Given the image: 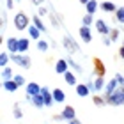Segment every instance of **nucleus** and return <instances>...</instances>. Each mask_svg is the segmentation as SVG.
Returning a JSON list of instances; mask_svg holds the SVG:
<instances>
[{
  "mask_svg": "<svg viewBox=\"0 0 124 124\" xmlns=\"http://www.w3.org/2000/svg\"><path fill=\"white\" fill-rule=\"evenodd\" d=\"M105 101L110 106H122L124 105V85H117L114 89V92L105 98Z\"/></svg>",
  "mask_w": 124,
  "mask_h": 124,
  "instance_id": "nucleus-1",
  "label": "nucleus"
},
{
  "mask_svg": "<svg viewBox=\"0 0 124 124\" xmlns=\"http://www.w3.org/2000/svg\"><path fill=\"white\" fill-rule=\"evenodd\" d=\"M9 59L14 62L16 66H20V67H23V69H30L32 67V60H30V57L29 55H18V53H11L9 55Z\"/></svg>",
  "mask_w": 124,
  "mask_h": 124,
  "instance_id": "nucleus-2",
  "label": "nucleus"
},
{
  "mask_svg": "<svg viewBox=\"0 0 124 124\" xmlns=\"http://www.w3.org/2000/svg\"><path fill=\"white\" fill-rule=\"evenodd\" d=\"M29 25H30V20H29V16H27L25 13H18L14 16L16 30H25V29H29Z\"/></svg>",
  "mask_w": 124,
  "mask_h": 124,
  "instance_id": "nucleus-3",
  "label": "nucleus"
},
{
  "mask_svg": "<svg viewBox=\"0 0 124 124\" xmlns=\"http://www.w3.org/2000/svg\"><path fill=\"white\" fill-rule=\"evenodd\" d=\"M92 66H94V73H96V76H105V75H106L105 62L101 60L99 57H92Z\"/></svg>",
  "mask_w": 124,
  "mask_h": 124,
  "instance_id": "nucleus-4",
  "label": "nucleus"
},
{
  "mask_svg": "<svg viewBox=\"0 0 124 124\" xmlns=\"http://www.w3.org/2000/svg\"><path fill=\"white\" fill-rule=\"evenodd\" d=\"M62 44H64V46H66V50H67V52H69V53H78V52H80V48H78V44H76L75 41H73V39H71L69 36H66L64 39H62Z\"/></svg>",
  "mask_w": 124,
  "mask_h": 124,
  "instance_id": "nucleus-5",
  "label": "nucleus"
},
{
  "mask_svg": "<svg viewBox=\"0 0 124 124\" xmlns=\"http://www.w3.org/2000/svg\"><path fill=\"white\" fill-rule=\"evenodd\" d=\"M60 115H62V121H71V119H75V117H76V110L73 108L71 105H66L64 110L60 112Z\"/></svg>",
  "mask_w": 124,
  "mask_h": 124,
  "instance_id": "nucleus-6",
  "label": "nucleus"
},
{
  "mask_svg": "<svg viewBox=\"0 0 124 124\" xmlns=\"http://www.w3.org/2000/svg\"><path fill=\"white\" fill-rule=\"evenodd\" d=\"M78 34H80V37H82V41H83V43H91V41H92V32H91V27L82 25V27H80V30H78Z\"/></svg>",
  "mask_w": 124,
  "mask_h": 124,
  "instance_id": "nucleus-7",
  "label": "nucleus"
},
{
  "mask_svg": "<svg viewBox=\"0 0 124 124\" xmlns=\"http://www.w3.org/2000/svg\"><path fill=\"white\" fill-rule=\"evenodd\" d=\"M27 99H29V101H30V105H34L36 108H43V106H44V101H43L41 92H39V94H34V96L27 94Z\"/></svg>",
  "mask_w": 124,
  "mask_h": 124,
  "instance_id": "nucleus-8",
  "label": "nucleus"
},
{
  "mask_svg": "<svg viewBox=\"0 0 124 124\" xmlns=\"http://www.w3.org/2000/svg\"><path fill=\"white\" fill-rule=\"evenodd\" d=\"M41 96H43L44 106H48V108H50V106H52V105L55 103V101H53V94L50 92V91H48L46 87H41Z\"/></svg>",
  "mask_w": 124,
  "mask_h": 124,
  "instance_id": "nucleus-9",
  "label": "nucleus"
},
{
  "mask_svg": "<svg viewBox=\"0 0 124 124\" xmlns=\"http://www.w3.org/2000/svg\"><path fill=\"white\" fill-rule=\"evenodd\" d=\"M94 25H96V30H98L101 36H108L110 34V27L105 23V20H96Z\"/></svg>",
  "mask_w": 124,
  "mask_h": 124,
  "instance_id": "nucleus-10",
  "label": "nucleus"
},
{
  "mask_svg": "<svg viewBox=\"0 0 124 124\" xmlns=\"http://www.w3.org/2000/svg\"><path fill=\"white\" fill-rule=\"evenodd\" d=\"M76 94L80 96V98H87V96L91 94V89H89L87 83H76Z\"/></svg>",
  "mask_w": 124,
  "mask_h": 124,
  "instance_id": "nucleus-11",
  "label": "nucleus"
},
{
  "mask_svg": "<svg viewBox=\"0 0 124 124\" xmlns=\"http://www.w3.org/2000/svg\"><path fill=\"white\" fill-rule=\"evenodd\" d=\"M2 87H4L7 92H16V91H18V83H16L13 78H11V80H4V82H2Z\"/></svg>",
  "mask_w": 124,
  "mask_h": 124,
  "instance_id": "nucleus-12",
  "label": "nucleus"
},
{
  "mask_svg": "<svg viewBox=\"0 0 124 124\" xmlns=\"http://www.w3.org/2000/svg\"><path fill=\"white\" fill-rule=\"evenodd\" d=\"M55 71H57L59 75H64V73L67 71V60L66 59H59L57 62H55Z\"/></svg>",
  "mask_w": 124,
  "mask_h": 124,
  "instance_id": "nucleus-13",
  "label": "nucleus"
},
{
  "mask_svg": "<svg viewBox=\"0 0 124 124\" xmlns=\"http://www.w3.org/2000/svg\"><path fill=\"white\" fill-rule=\"evenodd\" d=\"M119 85V83H117V80L115 78H112L110 82H106V85H105V94H103V98H106V96H110L112 92H114V89Z\"/></svg>",
  "mask_w": 124,
  "mask_h": 124,
  "instance_id": "nucleus-14",
  "label": "nucleus"
},
{
  "mask_svg": "<svg viewBox=\"0 0 124 124\" xmlns=\"http://www.w3.org/2000/svg\"><path fill=\"white\" fill-rule=\"evenodd\" d=\"M39 92H41V85H39V83H36V82L27 83V94L34 96V94H39Z\"/></svg>",
  "mask_w": 124,
  "mask_h": 124,
  "instance_id": "nucleus-15",
  "label": "nucleus"
},
{
  "mask_svg": "<svg viewBox=\"0 0 124 124\" xmlns=\"http://www.w3.org/2000/svg\"><path fill=\"white\" fill-rule=\"evenodd\" d=\"M29 48H30V41H29V39L20 37L18 39V53H25Z\"/></svg>",
  "mask_w": 124,
  "mask_h": 124,
  "instance_id": "nucleus-16",
  "label": "nucleus"
},
{
  "mask_svg": "<svg viewBox=\"0 0 124 124\" xmlns=\"http://www.w3.org/2000/svg\"><path fill=\"white\" fill-rule=\"evenodd\" d=\"M52 94H53V101H57V103H64L66 101V94L62 89H53Z\"/></svg>",
  "mask_w": 124,
  "mask_h": 124,
  "instance_id": "nucleus-17",
  "label": "nucleus"
},
{
  "mask_svg": "<svg viewBox=\"0 0 124 124\" xmlns=\"http://www.w3.org/2000/svg\"><path fill=\"white\" fill-rule=\"evenodd\" d=\"M7 50H9V53H18V39L16 37L7 39Z\"/></svg>",
  "mask_w": 124,
  "mask_h": 124,
  "instance_id": "nucleus-18",
  "label": "nucleus"
},
{
  "mask_svg": "<svg viewBox=\"0 0 124 124\" xmlns=\"http://www.w3.org/2000/svg\"><path fill=\"white\" fill-rule=\"evenodd\" d=\"M98 9H99V4H98V0H89V2L85 4V11H87L89 14H94Z\"/></svg>",
  "mask_w": 124,
  "mask_h": 124,
  "instance_id": "nucleus-19",
  "label": "nucleus"
},
{
  "mask_svg": "<svg viewBox=\"0 0 124 124\" xmlns=\"http://www.w3.org/2000/svg\"><path fill=\"white\" fill-rule=\"evenodd\" d=\"M94 92H99V91H103L105 89V76H96V80H94Z\"/></svg>",
  "mask_w": 124,
  "mask_h": 124,
  "instance_id": "nucleus-20",
  "label": "nucleus"
},
{
  "mask_svg": "<svg viewBox=\"0 0 124 124\" xmlns=\"http://www.w3.org/2000/svg\"><path fill=\"white\" fill-rule=\"evenodd\" d=\"M99 7H101V11H105V13H115L117 5H115L114 2H101Z\"/></svg>",
  "mask_w": 124,
  "mask_h": 124,
  "instance_id": "nucleus-21",
  "label": "nucleus"
},
{
  "mask_svg": "<svg viewBox=\"0 0 124 124\" xmlns=\"http://www.w3.org/2000/svg\"><path fill=\"white\" fill-rule=\"evenodd\" d=\"M64 80H66L67 85H71V87L76 85V76H75V73H71V71H66L64 73Z\"/></svg>",
  "mask_w": 124,
  "mask_h": 124,
  "instance_id": "nucleus-22",
  "label": "nucleus"
},
{
  "mask_svg": "<svg viewBox=\"0 0 124 124\" xmlns=\"http://www.w3.org/2000/svg\"><path fill=\"white\" fill-rule=\"evenodd\" d=\"M32 21H34V25L37 27L41 32H46V25L43 23V20H41V16L39 14H34V18H32Z\"/></svg>",
  "mask_w": 124,
  "mask_h": 124,
  "instance_id": "nucleus-23",
  "label": "nucleus"
},
{
  "mask_svg": "<svg viewBox=\"0 0 124 124\" xmlns=\"http://www.w3.org/2000/svg\"><path fill=\"white\" fill-rule=\"evenodd\" d=\"M29 34H30L32 39H39L41 37V30H39L36 25H29Z\"/></svg>",
  "mask_w": 124,
  "mask_h": 124,
  "instance_id": "nucleus-24",
  "label": "nucleus"
},
{
  "mask_svg": "<svg viewBox=\"0 0 124 124\" xmlns=\"http://www.w3.org/2000/svg\"><path fill=\"white\" fill-rule=\"evenodd\" d=\"M92 103H94L96 106H105V105H106V101H105V98H103V96L96 94V96H92Z\"/></svg>",
  "mask_w": 124,
  "mask_h": 124,
  "instance_id": "nucleus-25",
  "label": "nucleus"
},
{
  "mask_svg": "<svg viewBox=\"0 0 124 124\" xmlns=\"http://www.w3.org/2000/svg\"><path fill=\"white\" fill-rule=\"evenodd\" d=\"M11 78H13V69L5 66L2 69V80H11Z\"/></svg>",
  "mask_w": 124,
  "mask_h": 124,
  "instance_id": "nucleus-26",
  "label": "nucleus"
},
{
  "mask_svg": "<svg viewBox=\"0 0 124 124\" xmlns=\"http://www.w3.org/2000/svg\"><path fill=\"white\" fill-rule=\"evenodd\" d=\"M13 115H14V119H21L23 117V112H21L18 103H14V106H13Z\"/></svg>",
  "mask_w": 124,
  "mask_h": 124,
  "instance_id": "nucleus-27",
  "label": "nucleus"
},
{
  "mask_svg": "<svg viewBox=\"0 0 124 124\" xmlns=\"http://www.w3.org/2000/svg\"><path fill=\"white\" fill-rule=\"evenodd\" d=\"M82 23L85 25V27H91V25H94V18H92V14H89V13H87V14L82 18Z\"/></svg>",
  "mask_w": 124,
  "mask_h": 124,
  "instance_id": "nucleus-28",
  "label": "nucleus"
},
{
  "mask_svg": "<svg viewBox=\"0 0 124 124\" xmlns=\"http://www.w3.org/2000/svg\"><path fill=\"white\" fill-rule=\"evenodd\" d=\"M115 20L119 21V23H124V7L115 9Z\"/></svg>",
  "mask_w": 124,
  "mask_h": 124,
  "instance_id": "nucleus-29",
  "label": "nucleus"
},
{
  "mask_svg": "<svg viewBox=\"0 0 124 124\" xmlns=\"http://www.w3.org/2000/svg\"><path fill=\"white\" fill-rule=\"evenodd\" d=\"M37 50L39 52H48V43L44 39H39L37 41Z\"/></svg>",
  "mask_w": 124,
  "mask_h": 124,
  "instance_id": "nucleus-30",
  "label": "nucleus"
},
{
  "mask_svg": "<svg viewBox=\"0 0 124 124\" xmlns=\"http://www.w3.org/2000/svg\"><path fill=\"white\" fill-rule=\"evenodd\" d=\"M9 55L7 53H0V67H5V66H7L9 64Z\"/></svg>",
  "mask_w": 124,
  "mask_h": 124,
  "instance_id": "nucleus-31",
  "label": "nucleus"
},
{
  "mask_svg": "<svg viewBox=\"0 0 124 124\" xmlns=\"http://www.w3.org/2000/svg\"><path fill=\"white\" fill-rule=\"evenodd\" d=\"M13 80L18 83V87H21V85H25V76H21V75H16V76H13Z\"/></svg>",
  "mask_w": 124,
  "mask_h": 124,
  "instance_id": "nucleus-32",
  "label": "nucleus"
},
{
  "mask_svg": "<svg viewBox=\"0 0 124 124\" xmlns=\"http://www.w3.org/2000/svg\"><path fill=\"white\" fill-rule=\"evenodd\" d=\"M110 41H117V37H119V29H110Z\"/></svg>",
  "mask_w": 124,
  "mask_h": 124,
  "instance_id": "nucleus-33",
  "label": "nucleus"
},
{
  "mask_svg": "<svg viewBox=\"0 0 124 124\" xmlns=\"http://www.w3.org/2000/svg\"><path fill=\"white\" fill-rule=\"evenodd\" d=\"M67 66H71V67H75V69H76V73H82V67H80V66H78V64H76V62H75V60H71V59H67Z\"/></svg>",
  "mask_w": 124,
  "mask_h": 124,
  "instance_id": "nucleus-34",
  "label": "nucleus"
},
{
  "mask_svg": "<svg viewBox=\"0 0 124 124\" xmlns=\"http://www.w3.org/2000/svg\"><path fill=\"white\" fill-rule=\"evenodd\" d=\"M114 78L117 80V83H119V85H124V76H122V75H119V73H117Z\"/></svg>",
  "mask_w": 124,
  "mask_h": 124,
  "instance_id": "nucleus-35",
  "label": "nucleus"
},
{
  "mask_svg": "<svg viewBox=\"0 0 124 124\" xmlns=\"http://www.w3.org/2000/svg\"><path fill=\"white\" fill-rule=\"evenodd\" d=\"M39 16H46L48 14V9H44V7H41V9H39V13H37Z\"/></svg>",
  "mask_w": 124,
  "mask_h": 124,
  "instance_id": "nucleus-36",
  "label": "nucleus"
},
{
  "mask_svg": "<svg viewBox=\"0 0 124 124\" xmlns=\"http://www.w3.org/2000/svg\"><path fill=\"white\" fill-rule=\"evenodd\" d=\"M5 4H7V9H13L14 7V0H5Z\"/></svg>",
  "mask_w": 124,
  "mask_h": 124,
  "instance_id": "nucleus-37",
  "label": "nucleus"
},
{
  "mask_svg": "<svg viewBox=\"0 0 124 124\" xmlns=\"http://www.w3.org/2000/svg\"><path fill=\"white\" fill-rule=\"evenodd\" d=\"M67 122H69V124H82V121H78L76 117H75V119H71V121H67Z\"/></svg>",
  "mask_w": 124,
  "mask_h": 124,
  "instance_id": "nucleus-38",
  "label": "nucleus"
},
{
  "mask_svg": "<svg viewBox=\"0 0 124 124\" xmlns=\"http://www.w3.org/2000/svg\"><path fill=\"white\" fill-rule=\"evenodd\" d=\"M32 4H34V5H43L44 0H32Z\"/></svg>",
  "mask_w": 124,
  "mask_h": 124,
  "instance_id": "nucleus-39",
  "label": "nucleus"
},
{
  "mask_svg": "<svg viewBox=\"0 0 124 124\" xmlns=\"http://www.w3.org/2000/svg\"><path fill=\"white\" fill-rule=\"evenodd\" d=\"M103 37H105V36H103ZM110 43H112V41H110V37H105V39H103V44H105V46H108Z\"/></svg>",
  "mask_w": 124,
  "mask_h": 124,
  "instance_id": "nucleus-40",
  "label": "nucleus"
},
{
  "mask_svg": "<svg viewBox=\"0 0 124 124\" xmlns=\"http://www.w3.org/2000/svg\"><path fill=\"white\" fill-rule=\"evenodd\" d=\"M119 57H121V59H124V46H121V48H119Z\"/></svg>",
  "mask_w": 124,
  "mask_h": 124,
  "instance_id": "nucleus-41",
  "label": "nucleus"
},
{
  "mask_svg": "<svg viewBox=\"0 0 124 124\" xmlns=\"http://www.w3.org/2000/svg\"><path fill=\"white\" fill-rule=\"evenodd\" d=\"M53 121H62V115L57 114V115H53Z\"/></svg>",
  "mask_w": 124,
  "mask_h": 124,
  "instance_id": "nucleus-42",
  "label": "nucleus"
},
{
  "mask_svg": "<svg viewBox=\"0 0 124 124\" xmlns=\"http://www.w3.org/2000/svg\"><path fill=\"white\" fill-rule=\"evenodd\" d=\"M4 25H5V18H2V16H0V29H2Z\"/></svg>",
  "mask_w": 124,
  "mask_h": 124,
  "instance_id": "nucleus-43",
  "label": "nucleus"
},
{
  "mask_svg": "<svg viewBox=\"0 0 124 124\" xmlns=\"http://www.w3.org/2000/svg\"><path fill=\"white\" fill-rule=\"evenodd\" d=\"M87 2H89V0H80V4H83V5H85Z\"/></svg>",
  "mask_w": 124,
  "mask_h": 124,
  "instance_id": "nucleus-44",
  "label": "nucleus"
},
{
  "mask_svg": "<svg viewBox=\"0 0 124 124\" xmlns=\"http://www.w3.org/2000/svg\"><path fill=\"white\" fill-rule=\"evenodd\" d=\"M2 43H4V37H2V36H0V44H2Z\"/></svg>",
  "mask_w": 124,
  "mask_h": 124,
  "instance_id": "nucleus-45",
  "label": "nucleus"
},
{
  "mask_svg": "<svg viewBox=\"0 0 124 124\" xmlns=\"http://www.w3.org/2000/svg\"><path fill=\"white\" fill-rule=\"evenodd\" d=\"M0 87H2V82H0Z\"/></svg>",
  "mask_w": 124,
  "mask_h": 124,
  "instance_id": "nucleus-46",
  "label": "nucleus"
},
{
  "mask_svg": "<svg viewBox=\"0 0 124 124\" xmlns=\"http://www.w3.org/2000/svg\"><path fill=\"white\" fill-rule=\"evenodd\" d=\"M122 46H124V43H122Z\"/></svg>",
  "mask_w": 124,
  "mask_h": 124,
  "instance_id": "nucleus-47",
  "label": "nucleus"
}]
</instances>
